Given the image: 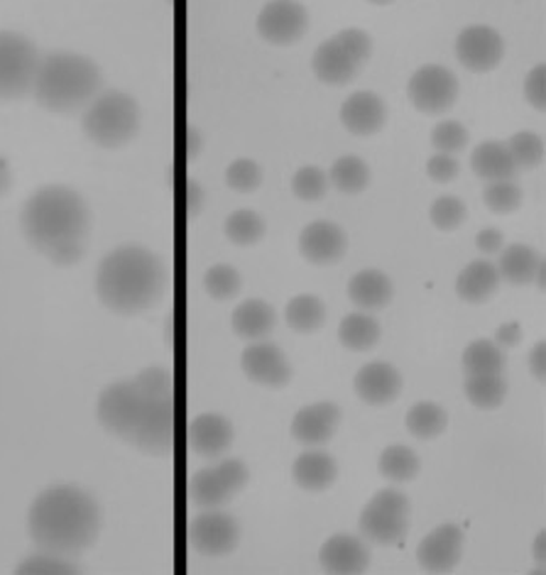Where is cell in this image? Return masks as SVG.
I'll list each match as a JSON object with an SVG mask.
<instances>
[{"instance_id": "4316f807", "label": "cell", "mask_w": 546, "mask_h": 575, "mask_svg": "<svg viewBox=\"0 0 546 575\" xmlns=\"http://www.w3.org/2000/svg\"><path fill=\"white\" fill-rule=\"evenodd\" d=\"M500 286L498 267L488 260H473L456 280V294L468 304H486Z\"/></svg>"}, {"instance_id": "484cf974", "label": "cell", "mask_w": 546, "mask_h": 575, "mask_svg": "<svg viewBox=\"0 0 546 575\" xmlns=\"http://www.w3.org/2000/svg\"><path fill=\"white\" fill-rule=\"evenodd\" d=\"M314 74L318 81H324L326 86H346L358 77V64L350 59L344 47L336 39H326V43L314 52Z\"/></svg>"}, {"instance_id": "8992f818", "label": "cell", "mask_w": 546, "mask_h": 575, "mask_svg": "<svg viewBox=\"0 0 546 575\" xmlns=\"http://www.w3.org/2000/svg\"><path fill=\"white\" fill-rule=\"evenodd\" d=\"M411 505L405 492L395 488L380 490L360 512V533L363 539L377 543V547H395L409 531Z\"/></svg>"}, {"instance_id": "d590c367", "label": "cell", "mask_w": 546, "mask_h": 575, "mask_svg": "<svg viewBox=\"0 0 546 575\" xmlns=\"http://www.w3.org/2000/svg\"><path fill=\"white\" fill-rule=\"evenodd\" d=\"M328 181L341 193H360L370 184V167L358 155H344L334 162Z\"/></svg>"}, {"instance_id": "8d00e7d4", "label": "cell", "mask_w": 546, "mask_h": 575, "mask_svg": "<svg viewBox=\"0 0 546 575\" xmlns=\"http://www.w3.org/2000/svg\"><path fill=\"white\" fill-rule=\"evenodd\" d=\"M223 233H225V238H229L233 245L248 248V245H255V243L263 240L265 221H263L260 213H255L251 209L233 211L229 219H225Z\"/></svg>"}, {"instance_id": "1f68e13d", "label": "cell", "mask_w": 546, "mask_h": 575, "mask_svg": "<svg viewBox=\"0 0 546 575\" xmlns=\"http://www.w3.org/2000/svg\"><path fill=\"white\" fill-rule=\"evenodd\" d=\"M468 402L478 409H498L508 399L510 385L504 375H468L463 385Z\"/></svg>"}, {"instance_id": "f907efd6", "label": "cell", "mask_w": 546, "mask_h": 575, "mask_svg": "<svg viewBox=\"0 0 546 575\" xmlns=\"http://www.w3.org/2000/svg\"><path fill=\"white\" fill-rule=\"evenodd\" d=\"M502 243H504V235H502V231H498V228H483V231L478 233V238H476L478 250L486 253V255L500 253V250H502Z\"/></svg>"}, {"instance_id": "52a82bcc", "label": "cell", "mask_w": 546, "mask_h": 575, "mask_svg": "<svg viewBox=\"0 0 546 575\" xmlns=\"http://www.w3.org/2000/svg\"><path fill=\"white\" fill-rule=\"evenodd\" d=\"M39 61L43 57L33 39L0 30V101H18L33 94Z\"/></svg>"}, {"instance_id": "bcb514c9", "label": "cell", "mask_w": 546, "mask_h": 575, "mask_svg": "<svg viewBox=\"0 0 546 575\" xmlns=\"http://www.w3.org/2000/svg\"><path fill=\"white\" fill-rule=\"evenodd\" d=\"M431 142H434L437 152L456 155V152H461L468 145V130L456 120H444V122H439L434 132H431Z\"/></svg>"}, {"instance_id": "5b68a950", "label": "cell", "mask_w": 546, "mask_h": 575, "mask_svg": "<svg viewBox=\"0 0 546 575\" xmlns=\"http://www.w3.org/2000/svg\"><path fill=\"white\" fill-rule=\"evenodd\" d=\"M81 126L101 148H126L140 130V106L126 91H103L84 108Z\"/></svg>"}, {"instance_id": "30bf717a", "label": "cell", "mask_w": 546, "mask_h": 575, "mask_svg": "<svg viewBox=\"0 0 546 575\" xmlns=\"http://www.w3.org/2000/svg\"><path fill=\"white\" fill-rule=\"evenodd\" d=\"M407 96L417 110L439 116V113L451 110L458 101V79L446 67L427 64L411 74Z\"/></svg>"}, {"instance_id": "680465c9", "label": "cell", "mask_w": 546, "mask_h": 575, "mask_svg": "<svg viewBox=\"0 0 546 575\" xmlns=\"http://www.w3.org/2000/svg\"><path fill=\"white\" fill-rule=\"evenodd\" d=\"M368 3H373V5H387V3H393V0H368Z\"/></svg>"}, {"instance_id": "ac0fdd59", "label": "cell", "mask_w": 546, "mask_h": 575, "mask_svg": "<svg viewBox=\"0 0 546 575\" xmlns=\"http://www.w3.org/2000/svg\"><path fill=\"white\" fill-rule=\"evenodd\" d=\"M348 250V238L341 225L332 221H314L299 235V253L312 265L326 267L338 262Z\"/></svg>"}, {"instance_id": "b9f144b4", "label": "cell", "mask_w": 546, "mask_h": 575, "mask_svg": "<svg viewBox=\"0 0 546 575\" xmlns=\"http://www.w3.org/2000/svg\"><path fill=\"white\" fill-rule=\"evenodd\" d=\"M18 573H23V575H71V573H79V566L77 563H71L67 556H59V553L39 551V553H33V556L20 563Z\"/></svg>"}, {"instance_id": "8fae6325", "label": "cell", "mask_w": 546, "mask_h": 575, "mask_svg": "<svg viewBox=\"0 0 546 575\" xmlns=\"http://www.w3.org/2000/svg\"><path fill=\"white\" fill-rule=\"evenodd\" d=\"M189 547L206 559L229 556L241 541V524L219 509H206L189 521Z\"/></svg>"}, {"instance_id": "4dcf8cb0", "label": "cell", "mask_w": 546, "mask_h": 575, "mask_svg": "<svg viewBox=\"0 0 546 575\" xmlns=\"http://www.w3.org/2000/svg\"><path fill=\"white\" fill-rule=\"evenodd\" d=\"M463 369H466V375H504L508 355L496 341L480 338L463 351Z\"/></svg>"}, {"instance_id": "9f6ffc18", "label": "cell", "mask_w": 546, "mask_h": 575, "mask_svg": "<svg viewBox=\"0 0 546 575\" xmlns=\"http://www.w3.org/2000/svg\"><path fill=\"white\" fill-rule=\"evenodd\" d=\"M199 150H201V136L194 128H189V162L197 160Z\"/></svg>"}, {"instance_id": "4fadbf2b", "label": "cell", "mask_w": 546, "mask_h": 575, "mask_svg": "<svg viewBox=\"0 0 546 575\" xmlns=\"http://www.w3.org/2000/svg\"><path fill=\"white\" fill-rule=\"evenodd\" d=\"M174 397L172 399H150V404L142 414L136 434L130 438V446L140 448L142 454L167 458L174 448Z\"/></svg>"}, {"instance_id": "f6af8a7d", "label": "cell", "mask_w": 546, "mask_h": 575, "mask_svg": "<svg viewBox=\"0 0 546 575\" xmlns=\"http://www.w3.org/2000/svg\"><path fill=\"white\" fill-rule=\"evenodd\" d=\"M225 184H229L233 191L251 193L263 184V169L257 167L253 160H235L233 164H229V169H225Z\"/></svg>"}, {"instance_id": "f35d334b", "label": "cell", "mask_w": 546, "mask_h": 575, "mask_svg": "<svg viewBox=\"0 0 546 575\" xmlns=\"http://www.w3.org/2000/svg\"><path fill=\"white\" fill-rule=\"evenodd\" d=\"M508 148L514 164H518V169H534L544 162V140L542 136H537V132L530 130L514 132L508 142Z\"/></svg>"}, {"instance_id": "9c48e42d", "label": "cell", "mask_w": 546, "mask_h": 575, "mask_svg": "<svg viewBox=\"0 0 546 575\" xmlns=\"http://www.w3.org/2000/svg\"><path fill=\"white\" fill-rule=\"evenodd\" d=\"M148 404L150 399L140 392V387L132 379L113 383L98 397V421L108 434L130 444Z\"/></svg>"}, {"instance_id": "d6986e66", "label": "cell", "mask_w": 546, "mask_h": 575, "mask_svg": "<svg viewBox=\"0 0 546 575\" xmlns=\"http://www.w3.org/2000/svg\"><path fill=\"white\" fill-rule=\"evenodd\" d=\"M318 563L326 573L336 575L365 573L370 566V547L353 533H336L318 551Z\"/></svg>"}, {"instance_id": "7a4b0ae2", "label": "cell", "mask_w": 546, "mask_h": 575, "mask_svg": "<svg viewBox=\"0 0 546 575\" xmlns=\"http://www.w3.org/2000/svg\"><path fill=\"white\" fill-rule=\"evenodd\" d=\"M101 524L98 502L74 485L45 490L27 515V531L35 547L59 556H74L94 547Z\"/></svg>"}, {"instance_id": "ffe728a7", "label": "cell", "mask_w": 546, "mask_h": 575, "mask_svg": "<svg viewBox=\"0 0 546 575\" xmlns=\"http://www.w3.org/2000/svg\"><path fill=\"white\" fill-rule=\"evenodd\" d=\"M235 431L233 424L223 414H201L191 419L187 429V444L194 456L219 458L233 446Z\"/></svg>"}, {"instance_id": "7402d4cb", "label": "cell", "mask_w": 546, "mask_h": 575, "mask_svg": "<svg viewBox=\"0 0 546 575\" xmlns=\"http://www.w3.org/2000/svg\"><path fill=\"white\" fill-rule=\"evenodd\" d=\"M341 122L348 132H353L358 138L375 136L387 122L385 101L373 94V91H358V94L344 101Z\"/></svg>"}, {"instance_id": "ba28073f", "label": "cell", "mask_w": 546, "mask_h": 575, "mask_svg": "<svg viewBox=\"0 0 546 575\" xmlns=\"http://www.w3.org/2000/svg\"><path fill=\"white\" fill-rule=\"evenodd\" d=\"M248 480L251 470L243 460H221L219 466L204 468L189 478V502L204 509H219L229 505L239 492H243V488L248 485Z\"/></svg>"}, {"instance_id": "2e32d148", "label": "cell", "mask_w": 546, "mask_h": 575, "mask_svg": "<svg viewBox=\"0 0 546 575\" xmlns=\"http://www.w3.org/2000/svg\"><path fill=\"white\" fill-rule=\"evenodd\" d=\"M463 529L456 524H441L425 537L417 549L419 566L429 573H449L463 556Z\"/></svg>"}, {"instance_id": "3957f363", "label": "cell", "mask_w": 546, "mask_h": 575, "mask_svg": "<svg viewBox=\"0 0 546 575\" xmlns=\"http://www.w3.org/2000/svg\"><path fill=\"white\" fill-rule=\"evenodd\" d=\"M167 286V272L158 255L140 245H123L98 265L96 292L103 306L120 316L152 309Z\"/></svg>"}, {"instance_id": "681fc988", "label": "cell", "mask_w": 546, "mask_h": 575, "mask_svg": "<svg viewBox=\"0 0 546 575\" xmlns=\"http://www.w3.org/2000/svg\"><path fill=\"white\" fill-rule=\"evenodd\" d=\"M524 98H527V104L544 110L546 108V67L539 64L534 67L527 81H524Z\"/></svg>"}, {"instance_id": "cb8c5ba5", "label": "cell", "mask_w": 546, "mask_h": 575, "mask_svg": "<svg viewBox=\"0 0 546 575\" xmlns=\"http://www.w3.org/2000/svg\"><path fill=\"white\" fill-rule=\"evenodd\" d=\"M500 280H508L510 284H532L537 282L539 286L544 284V262L542 255L530 248V245L514 243L510 248L502 250V258L498 265Z\"/></svg>"}, {"instance_id": "836d02e7", "label": "cell", "mask_w": 546, "mask_h": 575, "mask_svg": "<svg viewBox=\"0 0 546 575\" xmlns=\"http://www.w3.org/2000/svg\"><path fill=\"white\" fill-rule=\"evenodd\" d=\"M449 426V414L444 407L434 402H419L407 412V431L419 441H431L444 434Z\"/></svg>"}, {"instance_id": "d4e9b609", "label": "cell", "mask_w": 546, "mask_h": 575, "mask_svg": "<svg viewBox=\"0 0 546 575\" xmlns=\"http://www.w3.org/2000/svg\"><path fill=\"white\" fill-rule=\"evenodd\" d=\"M292 478L306 492H326L338 480V466L324 450L312 448L294 460Z\"/></svg>"}, {"instance_id": "db71d44e", "label": "cell", "mask_w": 546, "mask_h": 575, "mask_svg": "<svg viewBox=\"0 0 546 575\" xmlns=\"http://www.w3.org/2000/svg\"><path fill=\"white\" fill-rule=\"evenodd\" d=\"M187 199H189L187 209H189V215L194 219V215L201 211V203H204V191H201V187L194 179H189V184H187Z\"/></svg>"}, {"instance_id": "f1b7e54d", "label": "cell", "mask_w": 546, "mask_h": 575, "mask_svg": "<svg viewBox=\"0 0 546 575\" xmlns=\"http://www.w3.org/2000/svg\"><path fill=\"white\" fill-rule=\"evenodd\" d=\"M231 326L245 341H265V338L275 331L277 314L272 306L263 300H245L243 304H239V309L233 312Z\"/></svg>"}, {"instance_id": "7dc6e473", "label": "cell", "mask_w": 546, "mask_h": 575, "mask_svg": "<svg viewBox=\"0 0 546 575\" xmlns=\"http://www.w3.org/2000/svg\"><path fill=\"white\" fill-rule=\"evenodd\" d=\"M334 39L344 47V52L353 59L358 67L368 64L370 57H373V39H370V35L363 33V30L348 27L344 33H338Z\"/></svg>"}, {"instance_id": "11a10c76", "label": "cell", "mask_w": 546, "mask_h": 575, "mask_svg": "<svg viewBox=\"0 0 546 575\" xmlns=\"http://www.w3.org/2000/svg\"><path fill=\"white\" fill-rule=\"evenodd\" d=\"M10 184H13V169L5 157H0V197L10 189Z\"/></svg>"}, {"instance_id": "6da1fadb", "label": "cell", "mask_w": 546, "mask_h": 575, "mask_svg": "<svg viewBox=\"0 0 546 575\" xmlns=\"http://www.w3.org/2000/svg\"><path fill=\"white\" fill-rule=\"evenodd\" d=\"M20 225L37 253L55 265L69 267L84 258L91 211L77 189L49 184L25 201Z\"/></svg>"}, {"instance_id": "c3c4849f", "label": "cell", "mask_w": 546, "mask_h": 575, "mask_svg": "<svg viewBox=\"0 0 546 575\" xmlns=\"http://www.w3.org/2000/svg\"><path fill=\"white\" fill-rule=\"evenodd\" d=\"M458 172H461L458 160L453 155H446V152H437V155L427 162V174L439 184L453 181L458 177Z\"/></svg>"}, {"instance_id": "6f0895ef", "label": "cell", "mask_w": 546, "mask_h": 575, "mask_svg": "<svg viewBox=\"0 0 546 575\" xmlns=\"http://www.w3.org/2000/svg\"><path fill=\"white\" fill-rule=\"evenodd\" d=\"M534 556H537L539 566H544V533H539L537 543H534Z\"/></svg>"}, {"instance_id": "e0dca14e", "label": "cell", "mask_w": 546, "mask_h": 575, "mask_svg": "<svg viewBox=\"0 0 546 575\" xmlns=\"http://www.w3.org/2000/svg\"><path fill=\"white\" fill-rule=\"evenodd\" d=\"M341 424V409L332 402H316L299 409L292 419V438L306 448H322L332 444Z\"/></svg>"}, {"instance_id": "d6a6232c", "label": "cell", "mask_w": 546, "mask_h": 575, "mask_svg": "<svg viewBox=\"0 0 546 575\" xmlns=\"http://www.w3.org/2000/svg\"><path fill=\"white\" fill-rule=\"evenodd\" d=\"M284 318L297 333H314L326 321V306L314 294H299L287 304Z\"/></svg>"}, {"instance_id": "7c38bea8", "label": "cell", "mask_w": 546, "mask_h": 575, "mask_svg": "<svg viewBox=\"0 0 546 575\" xmlns=\"http://www.w3.org/2000/svg\"><path fill=\"white\" fill-rule=\"evenodd\" d=\"M309 30V13L297 0H270L257 15V33L275 47H290Z\"/></svg>"}, {"instance_id": "603a6c76", "label": "cell", "mask_w": 546, "mask_h": 575, "mask_svg": "<svg viewBox=\"0 0 546 575\" xmlns=\"http://www.w3.org/2000/svg\"><path fill=\"white\" fill-rule=\"evenodd\" d=\"M395 286L393 280L383 270H360L350 277L348 300L353 302L360 312H380L393 302Z\"/></svg>"}, {"instance_id": "816d5d0a", "label": "cell", "mask_w": 546, "mask_h": 575, "mask_svg": "<svg viewBox=\"0 0 546 575\" xmlns=\"http://www.w3.org/2000/svg\"><path fill=\"white\" fill-rule=\"evenodd\" d=\"M500 348H514L520 345L522 341V326L520 324H502L498 331H496V338H492Z\"/></svg>"}, {"instance_id": "f5cc1de1", "label": "cell", "mask_w": 546, "mask_h": 575, "mask_svg": "<svg viewBox=\"0 0 546 575\" xmlns=\"http://www.w3.org/2000/svg\"><path fill=\"white\" fill-rule=\"evenodd\" d=\"M530 367H532V375L537 377L539 383H544V375H546V345L544 343L534 345L532 357H530Z\"/></svg>"}, {"instance_id": "7bdbcfd3", "label": "cell", "mask_w": 546, "mask_h": 575, "mask_svg": "<svg viewBox=\"0 0 546 575\" xmlns=\"http://www.w3.org/2000/svg\"><path fill=\"white\" fill-rule=\"evenodd\" d=\"M431 223L437 225L439 231H456L466 221V203H463L458 197H439L434 203H431Z\"/></svg>"}, {"instance_id": "277c9868", "label": "cell", "mask_w": 546, "mask_h": 575, "mask_svg": "<svg viewBox=\"0 0 546 575\" xmlns=\"http://www.w3.org/2000/svg\"><path fill=\"white\" fill-rule=\"evenodd\" d=\"M101 69L94 59L74 52H55L39 61L33 94L51 113L84 110L101 94Z\"/></svg>"}, {"instance_id": "60d3db41", "label": "cell", "mask_w": 546, "mask_h": 575, "mask_svg": "<svg viewBox=\"0 0 546 575\" xmlns=\"http://www.w3.org/2000/svg\"><path fill=\"white\" fill-rule=\"evenodd\" d=\"M486 207L492 213H512L522 207V189L512 179H500V181H488L486 191H483Z\"/></svg>"}, {"instance_id": "ab89813d", "label": "cell", "mask_w": 546, "mask_h": 575, "mask_svg": "<svg viewBox=\"0 0 546 575\" xmlns=\"http://www.w3.org/2000/svg\"><path fill=\"white\" fill-rule=\"evenodd\" d=\"M328 187H332V181H328V174L318 167H302L292 179V191L297 199H302L306 203H316V201H324Z\"/></svg>"}, {"instance_id": "83f0119b", "label": "cell", "mask_w": 546, "mask_h": 575, "mask_svg": "<svg viewBox=\"0 0 546 575\" xmlns=\"http://www.w3.org/2000/svg\"><path fill=\"white\" fill-rule=\"evenodd\" d=\"M471 167L486 181H500V179H514L518 177V164H514L508 142L500 140H486L473 150Z\"/></svg>"}, {"instance_id": "74e56055", "label": "cell", "mask_w": 546, "mask_h": 575, "mask_svg": "<svg viewBox=\"0 0 546 575\" xmlns=\"http://www.w3.org/2000/svg\"><path fill=\"white\" fill-rule=\"evenodd\" d=\"M241 272L231 265H213L209 272L204 274V290L211 300L229 302L241 292Z\"/></svg>"}, {"instance_id": "f546056e", "label": "cell", "mask_w": 546, "mask_h": 575, "mask_svg": "<svg viewBox=\"0 0 546 575\" xmlns=\"http://www.w3.org/2000/svg\"><path fill=\"white\" fill-rule=\"evenodd\" d=\"M338 341L344 348L356 353L373 351L380 343V324L375 321V316H370L368 312H358L346 316L341 326H338Z\"/></svg>"}, {"instance_id": "9a60e30c", "label": "cell", "mask_w": 546, "mask_h": 575, "mask_svg": "<svg viewBox=\"0 0 546 575\" xmlns=\"http://www.w3.org/2000/svg\"><path fill=\"white\" fill-rule=\"evenodd\" d=\"M243 373L263 387H284L292 379V365L275 343L253 341L241 357Z\"/></svg>"}, {"instance_id": "ee69618b", "label": "cell", "mask_w": 546, "mask_h": 575, "mask_svg": "<svg viewBox=\"0 0 546 575\" xmlns=\"http://www.w3.org/2000/svg\"><path fill=\"white\" fill-rule=\"evenodd\" d=\"M140 392L148 399H172L174 397V377L164 367H148L132 377Z\"/></svg>"}, {"instance_id": "e575fe53", "label": "cell", "mask_w": 546, "mask_h": 575, "mask_svg": "<svg viewBox=\"0 0 546 575\" xmlns=\"http://www.w3.org/2000/svg\"><path fill=\"white\" fill-rule=\"evenodd\" d=\"M380 476L390 482H411L419 476V456L409 446H387L377 460Z\"/></svg>"}, {"instance_id": "5bb4252c", "label": "cell", "mask_w": 546, "mask_h": 575, "mask_svg": "<svg viewBox=\"0 0 546 575\" xmlns=\"http://www.w3.org/2000/svg\"><path fill=\"white\" fill-rule=\"evenodd\" d=\"M456 57L468 71L486 74L504 57V43L498 30L488 25H471L456 39Z\"/></svg>"}, {"instance_id": "44dd1931", "label": "cell", "mask_w": 546, "mask_h": 575, "mask_svg": "<svg viewBox=\"0 0 546 575\" xmlns=\"http://www.w3.org/2000/svg\"><path fill=\"white\" fill-rule=\"evenodd\" d=\"M356 395L370 407L393 404L402 392V375L390 363H368L358 369L353 379Z\"/></svg>"}]
</instances>
